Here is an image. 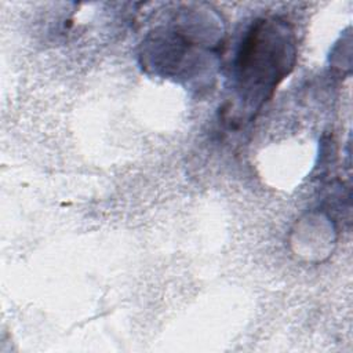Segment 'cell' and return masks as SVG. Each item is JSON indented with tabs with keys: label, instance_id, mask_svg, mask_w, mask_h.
Wrapping results in <instances>:
<instances>
[{
	"label": "cell",
	"instance_id": "cell-1",
	"mask_svg": "<svg viewBox=\"0 0 353 353\" xmlns=\"http://www.w3.org/2000/svg\"><path fill=\"white\" fill-rule=\"evenodd\" d=\"M295 36L280 18H259L243 36L232 65V88L241 120H252L292 70ZM236 114V116H237Z\"/></svg>",
	"mask_w": 353,
	"mask_h": 353
},
{
	"label": "cell",
	"instance_id": "cell-2",
	"mask_svg": "<svg viewBox=\"0 0 353 353\" xmlns=\"http://www.w3.org/2000/svg\"><path fill=\"white\" fill-rule=\"evenodd\" d=\"M201 46L185 29H159L145 39L139 57L142 65L157 74L189 79L203 68L207 54Z\"/></svg>",
	"mask_w": 353,
	"mask_h": 353
}]
</instances>
